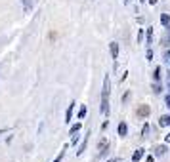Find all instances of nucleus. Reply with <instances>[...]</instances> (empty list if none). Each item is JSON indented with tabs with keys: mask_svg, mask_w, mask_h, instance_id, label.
Returning <instances> with one entry per match:
<instances>
[{
	"mask_svg": "<svg viewBox=\"0 0 170 162\" xmlns=\"http://www.w3.org/2000/svg\"><path fill=\"white\" fill-rule=\"evenodd\" d=\"M109 76H105L103 78V90H101V107H100V111H101V114H107L109 112Z\"/></svg>",
	"mask_w": 170,
	"mask_h": 162,
	"instance_id": "1",
	"label": "nucleus"
},
{
	"mask_svg": "<svg viewBox=\"0 0 170 162\" xmlns=\"http://www.w3.org/2000/svg\"><path fill=\"white\" fill-rule=\"evenodd\" d=\"M98 151H100V156H105V153L109 151V139H107V137H101V139H100Z\"/></svg>",
	"mask_w": 170,
	"mask_h": 162,
	"instance_id": "2",
	"label": "nucleus"
},
{
	"mask_svg": "<svg viewBox=\"0 0 170 162\" xmlns=\"http://www.w3.org/2000/svg\"><path fill=\"white\" fill-rule=\"evenodd\" d=\"M143 154H145V149H141V147H140V149H136V151H134V154H132V162H140V160L143 158Z\"/></svg>",
	"mask_w": 170,
	"mask_h": 162,
	"instance_id": "3",
	"label": "nucleus"
},
{
	"mask_svg": "<svg viewBox=\"0 0 170 162\" xmlns=\"http://www.w3.org/2000/svg\"><path fill=\"white\" fill-rule=\"evenodd\" d=\"M75 101H73L69 107H67V112H65V122H71V118H73V111H75Z\"/></svg>",
	"mask_w": 170,
	"mask_h": 162,
	"instance_id": "4",
	"label": "nucleus"
},
{
	"mask_svg": "<svg viewBox=\"0 0 170 162\" xmlns=\"http://www.w3.org/2000/svg\"><path fill=\"white\" fill-rule=\"evenodd\" d=\"M149 112H151L149 105H140V109H138V114H140V117H149Z\"/></svg>",
	"mask_w": 170,
	"mask_h": 162,
	"instance_id": "5",
	"label": "nucleus"
},
{
	"mask_svg": "<svg viewBox=\"0 0 170 162\" xmlns=\"http://www.w3.org/2000/svg\"><path fill=\"white\" fill-rule=\"evenodd\" d=\"M109 48H111V57L117 59V57H118V44H117V42H111Z\"/></svg>",
	"mask_w": 170,
	"mask_h": 162,
	"instance_id": "6",
	"label": "nucleus"
},
{
	"mask_svg": "<svg viewBox=\"0 0 170 162\" xmlns=\"http://www.w3.org/2000/svg\"><path fill=\"white\" fill-rule=\"evenodd\" d=\"M159 124H161L162 128H166V126H170V114H164V117H161V120H159Z\"/></svg>",
	"mask_w": 170,
	"mask_h": 162,
	"instance_id": "7",
	"label": "nucleus"
},
{
	"mask_svg": "<svg viewBox=\"0 0 170 162\" xmlns=\"http://www.w3.org/2000/svg\"><path fill=\"white\" fill-rule=\"evenodd\" d=\"M126 133H128V128H126V124H124V122H120V124H118V135H123V137H124Z\"/></svg>",
	"mask_w": 170,
	"mask_h": 162,
	"instance_id": "8",
	"label": "nucleus"
},
{
	"mask_svg": "<svg viewBox=\"0 0 170 162\" xmlns=\"http://www.w3.org/2000/svg\"><path fill=\"white\" fill-rule=\"evenodd\" d=\"M161 23H162L164 27H170V17H168V13H162V15H161Z\"/></svg>",
	"mask_w": 170,
	"mask_h": 162,
	"instance_id": "9",
	"label": "nucleus"
},
{
	"mask_svg": "<svg viewBox=\"0 0 170 162\" xmlns=\"http://www.w3.org/2000/svg\"><path fill=\"white\" fill-rule=\"evenodd\" d=\"M80 128H82V124L79 122V124H75V126H71V130H69V133L73 135V133H79L80 132Z\"/></svg>",
	"mask_w": 170,
	"mask_h": 162,
	"instance_id": "10",
	"label": "nucleus"
},
{
	"mask_svg": "<svg viewBox=\"0 0 170 162\" xmlns=\"http://www.w3.org/2000/svg\"><path fill=\"white\" fill-rule=\"evenodd\" d=\"M164 153H166V147H164V145H159V147L155 149V154H157V156H162Z\"/></svg>",
	"mask_w": 170,
	"mask_h": 162,
	"instance_id": "11",
	"label": "nucleus"
},
{
	"mask_svg": "<svg viewBox=\"0 0 170 162\" xmlns=\"http://www.w3.org/2000/svg\"><path fill=\"white\" fill-rule=\"evenodd\" d=\"M147 44H153V27L147 29Z\"/></svg>",
	"mask_w": 170,
	"mask_h": 162,
	"instance_id": "12",
	"label": "nucleus"
},
{
	"mask_svg": "<svg viewBox=\"0 0 170 162\" xmlns=\"http://www.w3.org/2000/svg\"><path fill=\"white\" fill-rule=\"evenodd\" d=\"M21 2H23V6H25V12H31V8H33L31 0H21Z\"/></svg>",
	"mask_w": 170,
	"mask_h": 162,
	"instance_id": "13",
	"label": "nucleus"
},
{
	"mask_svg": "<svg viewBox=\"0 0 170 162\" xmlns=\"http://www.w3.org/2000/svg\"><path fill=\"white\" fill-rule=\"evenodd\" d=\"M147 133H149V126L145 124V126L141 128V137H147Z\"/></svg>",
	"mask_w": 170,
	"mask_h": 162,
	"instance_id": "14",
	"label": "nucleus"
},
{
	"mask_svg": "<svg viewBox=\"0 0 170 162\" xmlns=\"http://www.w3.org/2000/svg\"><path fill=\"white\" fill-rule=\"evenodd\" d=\"M153 76H155V80H159V78H161V67H155V73H153Z\"/></svg>",
	"mask_w": 170,
	"mask_h": 162,
	"instance_id": "15",
	"label": "nucleus"
},
{
	"mask_svg": "<svg viewBox=\"0 0 170 162\" xmlns=\"http://www.w3.org/2000/svg\"><path fill=\"white\" fill-rule=\"evenodd\" d=\"M84 114H86V107L82 105V107H80V111H79V118H84Z\"/></svg>",
	"mask_w": 170,
	"mask_h": 162,
	"instance_id": "16",
	"label": "nucleus"
},
{
	"mask_svg": "<svg viewBox=\"0 0 170 162\" xmlns=\"http://www.w3.org/2000/svg\"><path fill=\"white\" fill-rule=\"evenodd\" d=\"M63 154H65V149H63V151H61V153H59V154L56 156V160H54V162H61V158H63Z\"/></svg>",
	"mask_w": 170,
	"mask_h": 162,
	"instance_id": "17",
	"label": "nucleus"
},
{
	"mask_svg": "<svg viewBox=\"0 0 170 162\" xmlns=\"http://www.w3.org/2000/svg\"><path fill=\"white\" fill-rule=\"evenodd\" d=\"M79 143V135H75V133H73V139H71V145H77Z\"/></svg>",
	"mask_w": 170,
	"mask_h": 162,
	"instance_id": "18",
	"label": "nucleus"
},
{
	"mask_svg": "<svg viewBox=\"0 0 170 162\" xmlns=\"http://www.w3.org/2000/svg\"><path fill=\"white\" fill-rule=\"evenodd\" d=\"M145 57H147V59H153V52H151V50H147V54H145Z\"/></svg>",
	"mask_w": 170,
	"mask_h": 162,
	"instance_id": "19",
	"label": "nucleus"
},
{
	"mask_svg": "<svg viewBox=\"0 0 170 162\" xmlns=\"http://www.w3.org/2000/svg\"><path fill=\"white\" fill-rule=\"evenodd\" d=\"M141 38H143V31L140 29V33H138V42H141Z\"/></svg>",
	"mask_w": 170,
	"mask_h": 162,
	"instance_id": "20",
	"label": "nucleus"
},
{
	"mask_svg": "<svg viewBox=\"0 0 170 162\" xmlns=\"http://www.w3.org/2000/svg\"><path fill=\"white\" fill-rule=\"evenodd\" d=\"M164 59H166V63L170 65V52H166V54H164Z\"/></svg>",
	"mask_w": 170,
	"mask_h": 162,
	"instance_id": "21",
	"label": "nucleus"
},
{
	"mask_svg": "<svg viewBox=\"0 0 170 162\" xmlns=\"http://www.w3.org/2000/svg\"><path fill=\"white\" fill-rule=\"evenodd\" d=\"M153 91H161V86L159 84H153Z\"/></svg>",
	"mask_w": 170,
	"mask_h": 162,
	"instance_id": "22",
	"label": "nucleus"
},
{
	"mask_svg": "<svg viewBox=\"0 0 170 162\" xmlns=\"http://www.w3.org/2000/svg\"><path fill=\"white\" fill-rule=\"evenodd\" d=\"M109 162H123V160H120V158H111Z\"/></svg>",
	"mask_w": 170,
	"mask_h": 162,
	"instance_id": "23",
	"label": "nucleus"
},
{
	"mask_svg": "<svg viewBox=\"0 0 170 162\" xmlns=\"http://www.w3.org/2000/svg\"><path fill=\"white\" fill-rule=\"evenodd\" d=\"M166 107H168V109H170V96H168V97H166Z\"/></svg>",
	"mask_w": 170,
	"mask_h": 162,
	"instance_id": "24",
	"label": "nucleus"
},
{
	"mask_svg": "<svg viewBox=\"0 0 170 162\" xmlns=\"http://www.w3.org/2000/svg\"><path fill=\"white\" fill-rule=\"evenodd\" d=\"M157 2H159V0H149V4H151V6H155Z\"/></svg>",
	"mask_w": 170,
	"mask_h": 162,
	"instance_id": "25",
	"label": "nucleus"
},
{
	"mask_svg": "<svg viewBox=\"0 0 170 162\" xmlns=\"http://www.w3.org/2000/svg\"><path fill=\"white\" fill-rule=\"evenodd\" d=\"M164 141H166V143H170V133H168V135L164 137Z\"/></svg>",
	"mask_w": 170,
	"mask_h": 162,
	"instance_id": "26",
	"label": "nucleus"
},
{
	"mask_svg": "<svg viewBox=\"0 0 170 162\" xmlns=\"http://www.w3.org/2000/svg\"><path fill=\"white\" fill-rule=\"evenodd\" d=\"M145 162H153V156H147V158H145Z\"/></svg>",
	"mask_w": 170,
	"mask_h": 162,
	"instance_id": "27",
	"label": "nucleus"
},
{
	"mask_svg": "<svg viewBox=\"0 0 170 162\" xmlns=\"http://www.w3.org/2000/svg\"><path fill=\"white\" fill-rule=\"evenodd\" d=\"M128 2H130V0H124V4H128Z\"/></svg>",
	"mask_w": 170,
	"mask_h": 162,
	"instance_id": "28",
	"label": "nucleus"
},
{
	"mask_svg": "<svg viewBox=\"0 0 170 162\" xmlns=\"http://www.w3.org/2000/svg\"><path fill=\"white\" fill-rule=\"evenodd\" d=\"M4 132H6V130H2V132H0V135H2V133H4Z\"/></svg>",
	"mask_w": 170,
	"mask_h": 162,
	"instance_id": "29",
	"label": "nucleus"
},
{
	"mask_svg": "<svg viewBox=\"0 0 170 162\" xmlns=\"http://www.w3.org/2000/svg\"><path fill=\"white\" fill-rule=\"evenodd\" d=\"M140 2H143V0H140Z\"/></svg>",
	"mask_w": 170,
	"mask_h": 162,
	"instance_id": "30",
	"label": "nucleus"
}]
</instances>
